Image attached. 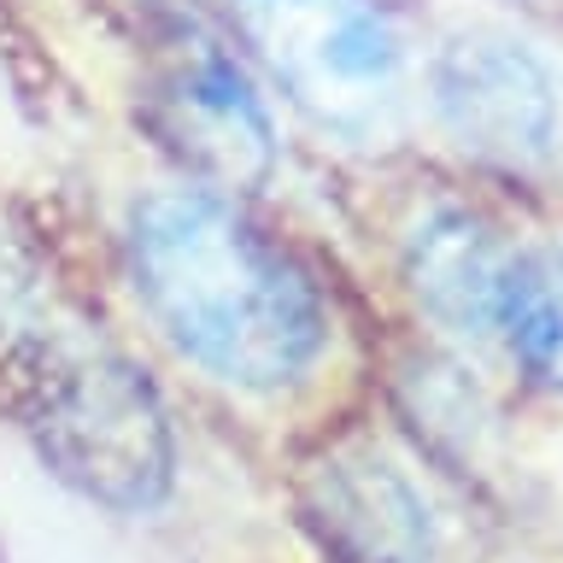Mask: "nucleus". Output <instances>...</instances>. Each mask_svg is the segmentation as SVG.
Wrapping results in <instances>:
<instances>
[{
  "label": "nucleus",
  "instance_id": "1",
  "mask_svg": "<svg viewBox=\"0 0 563 563\" xmlns=\"http://www.w3.org/2000/svg\"><path fill=\"white\" fill-rule=\"evenodd\" d=\"M130 276L153 329L246 394L306 382L329 346L311 276L211 188H165L135 206Z\"/></svg>",
  "mask_w": 563,
  "mask_h": 563
},
{
  "label": "nucleus",
  "instance_id": "2",
  "mask_svg": "<svg viewBox=\"0 0 563 563\" xmlns=\"http://www.w3.org/2000/svg\"><path fill=\"white\" fill-rule=\"evenodd\" d=\"M24 422L42 452L82 493L106 505H153L170 487V429L147 382L123 358L88 352H30L18 369Z\"/></svg>",
  "mask_w": 563,
  "mask_h": 563
},
{
  "label": "nucleus",
  "instance_id": "5",
  "mask_svg": "<svg viewBox=\"0 0 563 563\" xmlns=\"http://www.w3.org/2000/svg\"><path fill=\"white\" fill-rule=\"evenodd\" d=\"M434 112L470 153L528 165L558 135V95L540 59L510 35L470 30L434 59Z\"/></svg>",
  "mask_w": 563,
  "mask_h": 563
},
{
  "label": "nucleus",
  "instance_id": "3",
  "mask_svg": "<svg viewBox=\"0 0 563 563\" xmlns=\"http://www.w3.org/2000/svg\"><path fill=\"white\" fill-rule=\"evenodd\" d=\"M271 77L334 130H382L405 88V35L382 0H235Z\"/></svg>",
  "mask_w": 563,
  "mask_h": 563
},
{
  "label": "nucleus",
  "instance_id": "8",
  "mask_svg": "<svg viewBox=\"0 0 563 563\" xmlns=\"http://www.w3.org/2000/svg\"><path fill=\"white\" fill-rule=\"evenodd\" d=\"M493 329L528 376L563 394V246H522L505 258Z\"/></svg>",
  "mask_w": 563,
  "mask_h": 563
},
{
  "label": "nucleus",
  "instance_id": "4",
  "mask_svg": "<svg viewBox=\"0 0 563 563\" xmlns=\"http://www.w3.org/2000/svg\"><path fill=\"white\" fill-rule=\"evenodd\" d=\"M153 112L165 141L183 153V165L218 188L258 183L276 158L264 100L253 95L241 59L206 30L165 42V59L153 77Z\"/></svg>",
  "mask_w": 563,
  "mask_h": 563
},
{
  "label": "nucleus",
  "instance_id": "7",
  "mask_svg": "<svg viewBox=\"0 0 563 563\" xmlns=\"http://www.w3.org/2000/svg\"><path fill=\"white\" fill-rule=\"evenodd\" d=\"M505 258L470 218H440L417 241V294L452 329H493Z\"/></svg>",
  "mask_w": 563,
  "mask_h": 563
},
{
  "label": "nucleus",
  "instance_id": "6",
  "mask_svg": "<svg viewBox=\"0 0 563 563\" xmlns=\"http://www.w3.org/2000/svg\"><path fill=\"white\" fill-rule=\"evenodd\" d=\"M306 522L341 563H429L434 522L422 493L376 446L323 452L299 487Z\"/></svg>",
  "mask_w": 563,
  "mask_h": 563
}]
</instances>
